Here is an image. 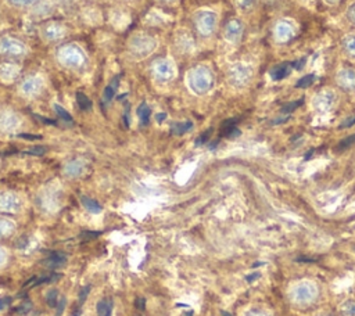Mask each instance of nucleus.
<instances>
[{
	"instance_id": "79ce46f5",
	"label": "nucleus",
	"mask_w": 355,
	"mask_h": 316,
	"mask_svg": "<svg viewBox=\"0 0 355 316\" xmlns=\"http://www.w3.org/2000/svg\"><path fill=\"white\" fill-rule=\"evenodd\" d=\"M137 305V308H140V309H144V299H137V302H136Z\"/></svg>"
},
{
	"instance_id": "f3484780",
	"label": "nucleus",
	"mask_w": 355,
	"mask_h": 316,
	"mask_svg": "<svg viewBox=\"0 0 355 316\" xmlns=\"http://www.w3.org/2000/svg\"><path fill=\"white\" fill-rule=\"evenodd\" d=\"M65 254H62V252H51L50 255H49V258L47 259H44L46 262V265H49V266H51V267H54V266H58V265H61V263H64V261H65Z\"/></svg>"
},
{
	"instance_id": "37998d69",
	"label": "nucleus",
	"mask_w": 355,
	"mask_h": 316,
	"mask_svg": "<svg viewBox=\"0 0 355 316\" xmlns=\"http://www.w3.org/2000/svg\"><path fill=\"white\" fill-rule=\"evenodd\" d=\"M165 116H166V114H165V112L158 114V115H157V121H158V122H162V121L165 119Z\"/></svg>"
},
{
	"instance_id": "2eb2a0df",
	"label": "nucleus",
	"mask_w": 355,
	"mask_h": 316,
	"mask_svg": "<svg viewBox=\"0 0 355 316\" xmlns=\"http://www.w3.org/2000/svg\"><path fill=\"white\" fill-rule=\"evenodd\" d=\"M337 82L344 89H354L355 87V71L351 68H343L337 73Z\"/></svg>"
},
{
	"instance_id": "393cba45",
	"label": "nucleus",
	"mask_w": 355,
	"mask_h": 316,
	"mask_svg": "<svg viewBox=\"0 0 355 316\" xmlns=\"http://www.w3.org/2000/svg\"><path fill=\"white\" fill-rule=\"evenodd\" d=\"M54 109H55V112H57V115L61 118V121H64V122H67V123H72V116H71V114L64 108V107H61L60 104H54Z\"/></svg>"
},
{
	"instance_id": "4c0bfd02",
	"label": "nucleus",
	"mask_w": 355,
	"mask_h": 316,
	"mask_svg": "<svg viewBox=\"0 0 355 316\" xmlns=\"http://www.w3.org/2000/svg\"><path fill=\"white\" fill-rule=\"evenodd\" d=\"M64 304H65V298H62L58 304V308H57V316H60L62 313V309H64Z\"/></svg>"
},
{
	"instance_id": "f03ea898",
	"label": "nucleus",
	"mask_w": 355,
	"mask_h": 316,
	"mask_svg": "<svg viewBox=\"0 0 355 316\" xmlns=\"http://www.w3.org/2000/svg\"><path fill=\"white\" fill-rule=\"evenodd\" d=\"M57 57H58V61L67 67V68H73V69H78V68H82L86 62V55H85V51L78 46V44H64L58 53H57Z\"/></svg>"
},
{
	"instance_id": "f257e3e1",
	"label": "nucleus",
	"mask_w": 355,
	"mask_h": 316,
	"mask_svg": "<svg viewBox=\"0 0 355 316\" xmlns=\"http://www.w3.org/2000/svg\"><path fill=\"white\" fill-rule=\"evenodd\" d=\"M187 83L190 89L197 94L207 93L214 85V75L211 69L205 65H198L193 68L187 75Z\"/></svg>"
},
{
	"instance_id": "ea45409f",
	"label": "nucleus",
	"mask_w": 355,
	"mask_h": 316,
	"mask_svg": "<svg viewBox=\"0 0 355 316\" xmlns=\"http://www.w3.org/2000/svg\"><path fill=\"white\" fill-rule=\"evenodd\" d=\"M250 316H268V313L263 310H254Z\"/></svg>"
},
{
	"instance_id": "423d86ee",
	"label": "nucleus",
	"mask_w": 355,
	"mask_h": 316,
	"mask_svg": "<svg viewBox=\"0 0 355 316\" xmlns=\"http://www.w3.org/2000/svg\"><path fill=\"white\" fill-rule=\"evenodd\" d=\"M318 288L311 281H302L297 284L293 290V299L297 304H309L316 298Z\"/></svg>"
},
{
	"instance_id": "9d476101",
	"label": "nucleus",
	"mask_w": 355,
	"mask_h": 316,
	"mask_svg": "<svg viewBox=\"0 0 355 316\" xmlns=\"http://www.w3.org/2000/svg\"><path fill=\"white\" fill-rule=\"evenodd\" d=\"M67 33L65 28L57 22H49L42 28V35L46 40H58Z\"/></svg>"
},
{
	"instance_id": "0eeeda50",
	"label": "nucleus",
	"mask_w": 355,
	"mask_h": 316,
	"mask_svg": "<svg viewBox=\"0 0 355 316\" xmlns=\"http://www.w3.org/2000/svg\"><path fill=\"white\" fill-rule=\"evenodd\" d=\"M175 73H176L175 65L168 58H159L153 64V75L159 82H168L173 79Z\"/></svg>"
},
{
	"instance_id": "58836bf2",
	"label": "nucleus",
	"mask_w": 355,
	"mask_h": 316,
	"mask_svg": "<svg viewBox=\"0 0 355 316\" xmlns=\"http://www.w3.org/2000/svg\"><path fill=\"white\" fill-rule=\"evenodd\" d=\"M19 137H24L26 140H36L40 139V136H32V134H19Z\"/></svg>"
},
{
	"instance_id": "f8f14e48",
	"label": "nucleus",
	"mask_w": 355,
	"mask_h": 316,
	"mask_svg": "<svg viewBox=\"0 0 355 316\" xmlns=\"http://www.w3.org/2000/svg\"><path fill=\"white\" fill-rule=\"evenodd\" d=\"M334 93L330 91V90H323L320 91L316 97H315V107L319 109V111H327L331 108V105L334 104Z\"/></svg>"
},
{
	"instance_id": "c756f323",
	"label": "nucleus",
	"mask_w": 355,
	"mask_h": 316,
	"mask_svg": "<svg viewBox=\"0 0 355 316\" xmlns=\"http://www.w3.org/2000/svg\"><path fill=\"white\" fill-rule=\"evenodd\" d=\"M354 143H355V134H351V136H348L347 139H344L343 141H340L338 150H345V148H348L349 146H352Z\"/></svg>"
},
{
	"instance_id": "bb28decb",
	"label": "nucleus",
	"mask_w": 355,
	"mask_h": 316,
	"mask_svg": "<svg viewBox=\"0 0 355 316\" xmlns=\"http://www.w3.org/2000/svg\"><path fill=\"white\" fill-rule=\"evenodd\" d=\"M234 4L241 11H250L255 6V0H234Z\"/></svg>"
},
{
	"instance_id": "a19ab883",
	"label": "nucleus",
	"mask_w": 355,
	"mask_h": 316,
	"mask_svg": "<svg viewBox=\"0 0 355 316\" xmlns=\"http://www.w3.org/2000/svg\"><path fill=\"white\" fill-rule=\"evenodd\" d=\"M354 122H355V116H352V118H349V119H348V122H344V123H343V125H341V126H351V125H352V123H354Z\"/></svg>"
},
{
	"instance_id": "7ed1b4c3",
	"label": "nucleus",
	"mask_w": 355,
	"mask_h": 316,
	"mask_svg": "<svg viewBox=\"0 0 355 316\" xmlns=\"http://www.w3.org/2000/svg\"><path fill=\"white\" fill-rule=\"evenodd\" d=\"M155 49V40L147 35H136L129 40V51L136 58H144Z\"/></svg>"
},
{
	"instance_id": "f704fd0d",
	"label": "nucleus",
	"mask_w": 355,
	"mask_h": 316,
	"mask_svg": "<svg viewBox=\"0 0 355 316\" xmlns=\"http://www.w3.org/2000/svg\"><path fill=\"white\" fill-rule=\"evenodd\" d=\"M211 132H212V130L209 129V130H207L205 133H202V134L197 139V141H196V143H197V144H202V143H205V141L208 140V136L211 134Z\"/></svg>"
},
{
	"instance_id": "39448f33",
	"label": "nucleus",
	"mask_w": 355,
	"mask_h": 316,
	"mask_svg": "<svg viewBox=\"0 0 355 316\" xmlns=\"http://www.w3.org/2000/svg\"><path fill=\"white\" fill-rule=\"evenodd\" d=\"M252 76L251 65L245 62H234L227 69V79L233 86H244Z\"/></svg>"
},
{
	"instance_id": "c9c22d12",
	"label": "nucleus",
	"mask_w": 355,
	"mask_h": 316,
	"mask_svg": "<svg viewBox=\"0 0 355 316\" xmlns=\"http://www.w3.org/2000/svg\"><path fill=\"white\" fill-rule=\"evenodd\" d=\"M89 291H90V286H86L85 288H82V291H80V294H79V302H80V304L86 299Z\"/></svg>"
},
{
	"instance_id": "ddd939ff",
	"label": "nucleus",
	"mask_w": 355,
	"mask_h": 316,
	"mask_svg": "<svg viewBox=\"0 0 355 316\" xmlns=\"http://www.w3.org/2000/svg\"><path fill=\"white\" fill-rule=\"evenodd\" d=\"M21 72V68L14 62H3L0 64V80L12 82Z\"/></svg>"
},
{
	"instance_id": "dca6fc26",
	"label": "nucleus",
	"mask_w": 355,
	"mask_h": 316,
	"mask_svg": "<svg viewBox=\"0 0 355 316\" xmlns=\"http://www.w3.org/2000/svg\"><path fill=\"white\" fill-rule=\"evenodd\" d=\"M291 68H293V65H291L290 62H283V64L275 65V67L270 69V76H272L273 80L284 79V78L291 72Z\"/></svg>"
},
{
	"instance_id": "72a5a7b5",
	"label": "nucleus",
	"mask_w": 355,
	"mask_h": 316,
	"mask_svg": "<svg viewBox=\"0 0 355 316\" xmlns=\"http://www.w3.org/2000/svg\"><path fill=\"white\" fill-rule=\"evenodd\" d=\"M347 17H348V19H349L352 24H355V3H352V4L348 7V10H347Z\"/></svg>"
},
{
	"instance_id": "2f4dec72",
	"label": "nucleus",
	"mask_w": 355,
	"mask_h": 316,
	"mask_svg": "<svg viewBox=\"0 0 355 316\" xmlns=\"http://www.w3.org/2000/svg\"><path fill=\"white\" fill-rule=\"evenodd\" d=\"M8 3H11L12 6H18V7H26V6H31L33 4L35 1L37 0H7Z\"/></svg>"
},
{
	"instance_id": "a211bd4d",
	"label": "nucleus",
	"mask_w": 355,
	"mask_h": 316,
	"mask_svg": "<svg viewBox=\"0 0 355 316\" xmlns=\"http://www.w3.org/2000/svg\"><path fill=\"white\" fill-rule=\"evenodd\" d=\"M191 126H193V123L189 121L187 122H175L171 126V132L175 134H183V133L189 132L191 129Z\"/></svg>"
},
{
	"instance_id": "6e6552de",
	"label": "nucleus",
	"mask_w": 355,
	"mask_h": 316,
	"mask_svg": "<svg viewBox=\"0 0 355 316\" xmlns=\"http://www.w3.org/2000/svg\"><path fill=\"white\" fill-rule=\"evenodd\" d=\"M0 53L4 55L21 57L26 53V46L15 37L4 36L0 39Z\"/></svg>"
},
{
	"instance_id": "9b49d317",
	"label": "nucleus",
	"mask_w": 355,
	"mask_h": 316,
	"mask_svg": "<svg viewBox=\"0 0 355 316\" xmlns=\"http://www.w3.org/2000/svg\"><path fill=\"white\" fill-rule=\"evenodd\" d=\"M294 35V26L288 21H280L275 26V37L279 42H287Z\"/></svg>"
},
{
	"instance_id": "c03bdc74",
	"label": "nucleus",
	"mask_w": 355,
	"mask_h": 316,
	"mask_svg": "<svg viewBox=\"0 0 355 316\" xmlns=\"http://www.w3.org/2000/svg\"><path fill=\"white\" fill-rule=\"evenodd\" d=\"M324 3H327V4H336V3H338V0H323Z\"/></svg>"
},
{
	"instance_id": "c85d7f7f",
	"label": "nucleus",
	"mask_w": 355,
	"mask_h": 316,
	"mask_svg": "<svg viewBox=\"0 0 355 316\" xmlns=\"http://www.w3.org/2000/svg\"><path fill=\"white\" fill-rule=\"evenodd\" d=\"M57 298H58V291L54 288V290H50L46 295V301L49 304V306H55L57 304Z\"/></svg>"
},
{
	"instance_id": "a18cd8bd",
	"label": "nucleus",
	"mask_w": 355,
	"mask_h": 316,
	"mask_svg": "<svg viewBox=\"0 0 355 316\" xmlns=\"http://www.w3.org/2000/svg\"><path fill=\"white\" fill-rule=\"evenodd\" d=\"M161 1H173V0H161Z\"/></svg>"
},
{
	"instance_id": "1a4fd4ad",
	"label": "nucleus",
	"mask_w": 355,
	"mask_h": 316,
	"mask_svg": "<svg viewBox=\"0 0 355 316\" xmlns=\"http://www.w3.org/2000/svg\"><path fill=\"white\" fill-rule=\"evenodd\" d=\"M243 30H244L243 22L240 19L233 18L225 25L223 35H225V39L229 40L230 43H237L243 36Z\"/></svg>"
},
{
	"instance_id": "aec40b11",
	"label": "nucleus",
	"mask_w": 355,
	"mask_h": 316,
	"mask_svg": "<svg viewBox=\"0 0 355 316\" xmlns=\"http://www.w3.org/2000/svg\"><path fill=\"white\" fill-rule=\"evenodd\" d=\"M137 115H139L140 122H141L143 125H147L148 121H150V115H151L150 107H148L146 103H143V104L139 105V108H137Z\"/></svg>"
},
{
	"instance_id": "473e14b6",
	"label": "nucleus",
	"mask_w": 355,
	"mask_h": 316,
	"mask_svg": "<svg viewBox=\"0 0 355 316\" xmlns=\"http://www.w3.org/2000/svg\"><path fill=\"white\" fill-rule=\"evenodd\" d=\"M25 152L26 154H33V155H42V154L46 152V147H33V148H29Z\"/></svg>"
},
{
	"instance_id": "5701e85b",
	"label": "nucleus",
	"mask_w": 355,
	"mask_h": 316,
	"mask_svg": "<svg viewBox=\"0 0 355 316\" xmlns=\"http://www.w3.org/2000/svg\"><path fill=\"white\" fill-rule=\"evenodd\" d=\"M118 86V78H115L105 89H104V93H103V97H104V101L105 103H110L114 96H115V87Z\"/></svg>"
},
{
	"instance_id": "20e7f679",
	"label": "nucleus",
	"mask_w": 355,
	"mask_h": 316,
	"mask_svg": "<svg viewBox=\"0 0 355 316\" xmlns=\"http://www.w3.org/2000/svg\"><path fill=\"white\" fill-rule=\"evenodd\" d=\"M216 22L218 15L211 10H200L194 15V25L202 36H209L215 30Z\"/></svg>"
},
{
	"instance_id": "6ab92c4d",
	"label": "nucleus",
	"mask_w": 355,
	"mask_h": 316,
	"mask_svg": "<svg viewBox=\"0 0 355 316\" xmlns=\"http://www.w3.org/2000/svg\"><path fill=\"white\" fill-rule=\"evenodd\" d=\"M111 310H112V302L108 299H101L97 304V313L98 316H111Z\"/></svg>"
},
{
	"instance_id": "7c9ffc66",
	"label": "nucleus",
	"mask_w": 355,
	"mask_h": 316,
	"mask_svg": "<svg viewBox=\"0 0 355 316\" xmlns=\"http://www.w3.org/2000/svg\"><path fill=\"white\" fill-rule=\"evenodd\" d=\"M301 103H302V100H297V101L288 103V104H286V105L282 108V111H283V112H291V111H294L298 105H301Z\"/></svg>"
},
{
	"instance_id": "4be33fe9",
	"label": "nucleus",
	"mask_w": 355,
	"mask_h": 316,
	"mask_svg": "<svg viewBox=\"0 0 355 316\" xmlns=\"http://www.w3.org/2000/svg\"><path fill=\"white\" fill-rule=\"evenodd\" d=\"M76 103H78L79 108L83 109V111H89V109L92 108V101H90V98H89L85 93H82V91H78V93H76Z\"/></svg>"
},
{
	"instance_id": "4468645a",
	"label": "nucleus",
	"mask_w": 355,
	"mask_h": 316,
	"mask_svg": "<svg viewBox=\"0 0 355 316\" xmlns=\"http://www.w3.org/2000/svg\"><path fill=\"white\" fill-rule=\"evenodd\" d=\"M42 83H43L42 78H39L36 75H32V76L24 79V82L21 83V91L26 96L36 94L42 87Z\"/></svg>"
},
{
	"instance_id": "e433bc0d",
	"label": "nucleus",
	"mask_w": 355,
	"mask_h": 316,
	"mask_svg": "<svg viewBox=\"0 0 355 316\" xmlns=\"http://www.w3.org/2000/svg\"><path fill=\"white\" fill-rule=\"evenodd\" d=\"M10 301H11L10 297H3V298H0V309L6 308V306L10 304Z\"/></svg>"
},
{
	"instance_id": "a878e982",
	"label": "nucleus",
	"mask_w": 355,
	"mask_h": 316,
	"mask_svg": "<svg viewBox=\"0 0 355 316\" xmlns=\"http://www.w3.org/2000/svg\"><path fill=\"white\" fill-rule=\"evenodd\" d=\"M313 82H315V75H313V73H308V75L302 76V78L295 83V86H297V87H301V89H305V87H309Z\"/></svg>"
},
{
	"instance_id": "cd10ccee",
	"label": "nucleus",
	"mask_w": 355,
	"mask_h": 316,
	"mask_svg": "<svg viewBox=\"0 0 355 316\" xmlns=\"http://www.w3.org/2000/svg\"><path fill=\"white\" fill-rule=\"evenodd\" d=\"M343 313L345 316H355V302L348 301V302L343 304Z\"/></svg>"
},
{
	"instance_id": "412c9836",
	"label": "nucleus",
	"mask_w": 355,
	"mask_h": 316,
	"mask_svg": "<svg viewBox=\"0 0 355 316\" xmlns=\"http://www.w3.org/2000/svg\"><path fill=\"white\" fill-rule=\"evenodd\" d=\"M343 47L349 55L355 57V35H347L343 39Z\"/></svg>"
},
{
	"instance_id": "b1692460",
	"label": "nucleus",
	"mask_w": 355,
	"mask_h": 316,
	"mask_svg": "<svg viewBox=\"0 0 355 316\" xmlns=\"http://www.w3.org/2000/svg\"><path fill=\"white\" fill-rule=\"evenodd\" d=\"M80 201H82L83 207H85L86 209H89L90 212H96V213H97V212L101 211V205H100L97 201H94V200H92V198H89V197H82Z\"/></svg>"
}]
</instances>
